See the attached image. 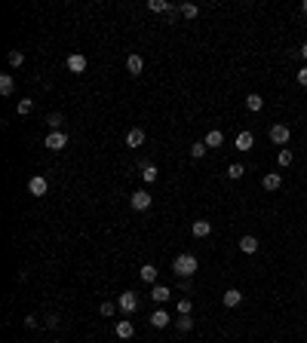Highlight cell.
<instances>
[{
  "label": "cell",
  "instance_id": "1",
  "mask_svg": "<svg viewBox=\"0 0 307 343\" xmlns=\"http://www.w3.org/2000/svg\"><path fill=\"white\" fill-rule=\"evenodd\" d=\"M197 267H200V260L194 257V255H178L175 260H172V270L178 273L181 279H190L197 273Z\"/></svg>",
  "mask_w": 307,
  "mask_h": 343
},
{
  "label": "cell",
  "instance_id": "2",
  "mask_svg": "<svg viewBox=\"0 0 307 343\" xmlns=\"http://www.w3.org/2000/svg\"><path fill=\"white\" fill-rule=\"evenodd\" d=\"M117 310L120 313H135V310H139V294H135V291H123L120 297H117Z\"/></svg>",
  "mask_w": 307,
  "mask_h": 343
},
{
  "label": "cell",
  "instance_id": "3",
  "mask_svg": "<svg viewBox=\"0 0 307 343\" xmlns=\"http://www.w3.org/2000/svg\"><path fill=\"white\" fill-rule=\"evenodd\" d=\"M289 138H292V132H289V126H286V123H274V126H270V141H274V144L286 147V144H289Z\"/></svg>",
  "mask_w": 307,
  "mask_h": 343
},
{
  "label": "cell",
  "instance_id": "4",
  "mask_svg": "<svg viewBox=\"0 0 307 343\" xmlns=\"http://www.w3.org/2000/svg\"><path fill=\"white\" fill-rule=\"evenodd\" d=\"M43 147H47V150H65V147H68V135L65 132H49L47 141H43Z\"/></svg>",
  "mask_w": 307,
  "mask_h": 343
},
{
  "label": "cell",
  "instance_id": "5",
  "mask_svg": "<svg viewBox=\"0 0 307 343\" xmlns=\"http://www.w3.org/2000/svg\"><path fill=\"white\" fill-rule=\"evenodd\" d=\"M47 190H49V181L43 175H34L28 181V193H31V196H47Z\"/></svg>",
  "mask_w": 307,
  "mask_h": 343
},
{
  "label": "cell",
  "instance_id": "6",
  "mask_svg": "<svg viewBox=\"0 0 307 343\" xmlns=\"http://www.w3.org/2000/svg\"><path fill=\"white\" fill-rule=\"evenodd\" d=\"M129 205L135 212H144V209H151V193L147 190H135L132 196H129Z\"/></svg>",
  "mask_w": 307,
  "mask_h": 343
},
{
  "label": "cell",
  "instance_id": "7",
  "mask_svg": "<svg viewBox=\"0 0 307 343\" xmlns=\"http://www.w3.org/2000/svg\"><path fill=\"white\" fill-rule=\"evenodd\" d=\"M65 64H68V71H71V74H83L86 71V55L83 52H71Z\"/></svg>",
  "mask_w": 307,
  "mask_h": 343
},
{
  "label": "cell",
  "instance_id": "8",
  "mask_svg": "<svg viewBox=\"0 0 307 343\" xmlns=\"http://www.w3.org/2000/svg\"><path fill=\"white\" fill-rule=\"evenodd\" d=\"M234 144H236V150H240V153H246V150H252V147H255V135L252 132H240Z\"/></svg>",
  "mask_w": 307,
  "mask_h": 343
},
{
  "label": "cell",
  "instance_id": "9",
  "mask_svg": "<svg viewBox=\"0 0 307 343\" xmlns=\"http://www.w3.org/2000/svg\"><path fill=\"white\" fill-rule=\"evenodd\" d=\"M280 184H283L280 172H267V175L261 178V187H264V190H280Z\"/></svg>",
  "mask_w": 307,
  "mask_h": 343
},
{
  "label": "cell",
  "instance_id": "10",
  "mask_svg": "<svg viewBox=\"0 0 307 343\" xmlns=\"http://www.w3.org/2000/svg\"><path fill=\"white\" fill-rule=\"evenodd\" d=\"M221 300H224V306H231V310H234V306L243 303V294H240V288H227V291L221 294Z\"/></svg>",
  "mask_w": 307,
  "mask_h": 343
},
{
  "label": "cell",
  "instance_id": "11",
  "mask_svg": "<svg viewBox=\"0 0 307 343\" xmlns=\"http://www.w3.org/2000/svg\"><path fill=\"white\" fill-rule=\"evenodd\" d=\"M142 67H144V59H142L139 52H132L129 59H126V71H129L132 77H139V74H142Z\"/></svg>",
  "mask_w": 307,
  "mask_h": 343
},
{
  "label": "cell",
  "instance_id": "12",
  "mask_svg": "<svg viewBox=\"0 0 307 343\" xmlns=\"http://www.w3.org/2000/svg\"><path fill=\"white\" fill-rule=\"evenodd\" d=\"M114 331H117V337H120V340H129V337L135 334V325L129 322V319H120V322H117V328H114Z\"/></svg>",
  "mask_w": 307,
  "mask_h": 343
},
{
  "label": "cell",
  "instance_id": "13",
  "mask_svg": "<svg viewBox=\"0 0 307 343\" xmlns=\"http://www.w3.org/2000/svg\"><path fill=\"white\" fill-rule=\"evenodd\" d=\"M16 92V80H13V74H0V95H13Z\"/></svg>",
  "mask_w": 307,
  "mask_h": 343
},
{
  "label": "cell",
  "instance_id": "14",
  "mask_svg": "<svg viewBox=\"0 0 307 343\" xmlns=\"http://www.w3.org/2000/svg\"><path fill=\"white\" fill-rule=\"evenodd\" d=\"M190 233H194L197 239H206L212 233V224L209 221H194V224H190Z\"/></svg>",
  "mask_w": 307,
  "mask_h": 343
},
{
  "label": "cell",
  "instance_id": "15",
  "mask_svg": "<svg viewBox=\"0 0 307 343\" xmlns=\"http://www.w3.org/2000/svg\"><path fill=\"white\" fill-rule=\"evenodd\" d=\"M144 144V129H129V135H126V147H142Z\"/></svg>",
  "mask_w": 307,
  "mask_h": 343
},
{
  "label": "cell",
  "instance_id": "16",
  "mask_svg": "<svg viewBox=\"0 0 307 343\" xmlns=\"http://www.w3.org/2000/svg\"><path fill=\"white\" fill-rule=\"evenodd\" d=\"M147 6H151L154 13H166V16H175V13H178V9H175L172 3H166V0H151Z\"/></svg>",
  "mask_w": 307,
  "mask_h": 343
},
{
  "label": "cell",
  "instance_id": "17",
  "mask_svg": "<svg viewBox=\"0 0 307 343\" xmlns=\"http://www.w3.org/2000/svg\"><path fill=\"white\" fill-rule=\"evenodd\" d=\"M240 251H243V255H255V251H258V239L255 236H240Z\"/></svg>",
  "mask_w": 307,
  "mask_h": 343
},
{
  "label": "cell",
  "instance_id": "18",
  "mask_svg": "<svg viewBox=\"0 0 307 343\" xmlns=\"http://www.w3.org/2000/svg\"><path fill=\"white\" fill-rule=\"evenodd\" d=\"M142 178L147 181V184H154V181L160 178V172H157V166H154V163H142Z\"/></svg>",
  "mask_w": 307,
  "mask_h": 343
},
{
  "label": "cell",
  "instance_id": "19",
  "mask_svg": "<svg viewBox=\"0 0 307 343\" xmlns=\"http://www.w3.org/2000/svg\"><path fill=\"white\" fill-rule=\"evenodd\" d=\"M151 297H154L157 303H166L169 297H172V291H169L166 285H154V288H151Z\"/></svg>",
  "mask_w": 307,
  "mask_h": 343
},
{
  "label": "cell",
  "instance_id": "20",
  "mask_svg": "<svg viewBox=\"0 0 307 343\" xmlns=\"http://www.w3.org/2000/svg\"><path fill=\"white\" fill-rule=\"evenodd\" d=\"M169 322H172V319H169V313H166V310H157V313H151V325H154V328H166Z\"/></svg>",
  "mask_w": 307,
  "mask_h": 343
},
{
  "label": "cell",
  "instance_id": "21",
  "mask_svg": "<svg viewBox=\"0 0 307 343\" xmlns=\"http://www.w3.org/2000/svg\"><path fill=\"white\" fill-rule=\"evenodd\" d=\"M178 13L185 16L188 21H194V19L200 16V6H197V3H181V6H178Z\"/></svg>",
  "mask_w": 307,
  "mask_h": 343
},
{
  "label": "cell",
  "instance_id": "22",
  "mask_svg": "<svg viewBox=\"0 0 307 343\" xmlns=\"http://www.w3.org/2000/svg\"><path fill=\"white\" fill-rule=\"evenodd\" d=\"M246 107L252 110V113H258L261 107H264V98H261L258 92H252V95H246Z\"/></svg>",
  "mask_w": 307,
  "mask_h": 343
},
{
  "label": "cell",
  "instance_id": "23",
  "mask_svg": "<svg viewBox=\"0 0 307 343\" xmlns=\"http://www.w3.org/2000/svg\"><path fill=\"white\" fill-rule=\"evenodd\" d=\"M203 141H206V147H221L224 144V135L218 129H212V132H206V138H203Z\"/></svg>",
  "mask_w": 307,
  "mask_h": 343
},
{
  "label": "cell",
  "instance_id": "24",
  "mask_svg": "<svg viewBox=\"0 0 307 343\" xmlns=\"http://www.w3.org/2000/svg\"><path fill=\"white\" fill-rule=\"evenodd\" d=\"M246 175V166L243 163H234V166H227V178H231V181H240Z\"/></svg>",
  "mask_w": 307,
  "mask_h": 343
},
{
  "label": "cell",
  "instance_id": "25",
  "mask_svg": "<svg viewBox=\"0 0 307 343\" xmlns=\"http://www.w3.org/2000/svg\"><path fill=\"white\" fill-rule=\"evenodd\" d=\"M175 328L181 331V334H188V331L194 328V319H190V316H178V319H175Z\"/></svg>",
  "mask_w": 307,
  "mask_h": 343
},
{
  "label": "cell",
  "instance_id": "26",
  "mask_svg": "<svg viewBox=\"0 0 307 343\" xmlns=\"http://www.w3.org/2000/svg\"><path fill=\"white\" fill-rule=\"evenodd\" d=\"M142 279L151 282V285H157V267H154V264H144V267H142Z\"/></svg>",
  "mask_w": 307,
  "mask_h": 343
},
{
  "label": "cell",
  "instance_id": "27",
  "mask_svg": "<svg viewBox=\"0 0 307 343\" xmlns=\"http://www.w3.org/2000/svg\"><path fill=\"white\" fill-rule=\"evenodd\" d=\"M206 150H209V147H206V141L190 144V156H194V159H203V156H206Z\"/></svg>",
  "mask_w": 307,
  "mask_h": 343
},
{
  "label": "cell",
  "instance_id": "28",
  "mask_svg": "<svg viewBox=\"0 0 307 343\" xmlns=\"http://www.w3.org/2000/svg\"><path fill=\"white\" fill-rule=\"evenodd\" d=\"M62 123H65V117H62L59 110H55V113H49V117H47V126H49L52 132H59V126H62Z\"/></svg>",
  "mask_w": 307,
  "mask_h": 343
},
{
  "label": "cell",
  "instance_id": "29",
  "mask_svg": "<svg viewBox=\"0 0 307 343\" xmlns=\"http://www.w3.org/2000/svg\"><path fill=\"white\" fill-rule=\"evenodd\" d=\"M31 110H34V101L31 98H19V117H28Z\"/></svg>",
  "mask_w": 307,
  "mask_h": 343
},
{
  "label": "cell",
  "instance_id": "30",
  "mask_svg": "<svg viewBox=\"0 0 307 343\" xmlns=\"http://www.w3.org/2000/svg\"><path fill=\"white\" fill-rule=\"evenodd\" d=\"M9 64H13V67H22V64H25V52H22V49H13V52H9Z\"/></svg>",
  "mask_w": 307,
  "mask_h": 343
},
{
  "label": "cell",
  "instance_id": "31",
  "mask_svg": "<svg viewBox=\"0 0 307 343\" xmlns=\"http://www.w3.org/2000/svg\"><path fill=\"white\" fill-rule=\"evenodd\" d=\"M292 159H295V156H292V150H289V147H283L280 156H277V163H280V166H292Z\"/></svg>",
  "mask_w": 307,
  "mask_h": 343
},
{
  "label": "cell",
  "instance_id": "32",
  "mask_svg": "<svg viewBox=\"0 0 307 343\" xmlns=\"http://www.w3.org/2000/svg\"><path fill=\"white\" fill-rule=\"evenodd\" d=\"M178 313L181 316H190V297H181V300H178Z\"/></svg>",
  "mask_w": 307,
  "mask_h": 343
},
{
  "label": "cell",
  "instance_id": "33",
  "mask_svg": "<svg viewBox=\"0 0 307 343\" xmlns=\"http://www.w3.org/2000/svg\"><path fill=\"white\" fill-rule=\"evenodd\" d=\"M98 313H101V316H114V313H117V306H114V303H108V300H105V303H101V306H98Z\"/></svg>",
  "mask_w": 307,
  "mask_h": 343
},
{
  "label": "cell",
  "instance_id": "34",
  "mask_svg": "<svg viewBox=\"0 0 307 343\" xmlns=\"http://www.w3.org/2000/svg\"><path fill=\"white\" fill-rule=\"evenodd\" d=\"M295 80H298V86H307V64L301 67L298 74H295Z\"/></svg>",
  "mask_w": 307,
  "mask_h": 343
},
{
  "label": "cell",
  "instance_id": "35",
  "mask_svg": "<svg viewBox=\"0 0 307 343\" xmlns=\"http://www.w3.org/2000/svg\"><path fill=\"white\" fill-rule=\"evenodd\" d=\"M47 325H49V328H55V325H59V316H55V313H52V316H47Z\"/></svg>",
  "mask_w": 307,
  "mask_h": 343
},
{
  "label": "cell",
  "instance_id": "36",
  "mask_svg": "<svg viewBox=\"0 0 307 343\" xmlns=\"http://www.w3.org/2000/svg\"><path fill=\"white\" fill-rule=\"evenodd\" d=\"M298 55H301V59L307 62V43H301V49H298Z\"/></svg>",
  "mask_w": 307,
  "mask_h": 343
},
{
  "label": "cell",
  "instance_id": "37",
  "mask_svg": "<svg viewBox=\"0 0 307 343\" xmlns=\"http://www.w3.org/2000/svg\"><path fill=\"white\" fill-rule=\"evenodd\" d=\"M301 13H304V16H307V0H304V3H301Z\"/></svg>",
  "mask_w": 307,
  "mask_h": 343
},
{
  "label": "cell",
  "instance_id": "38",
  "mask_svg": "<svg viewBox=\"0 0 307 343\" xmlns=\"http://www.w3.org/2000/svg\"><path fill=\"white\" fill-rule=\"evenodd\" d=\"M274 343H280V340H274Z\"/></svg>",
  "mask_w": 307,
  "mask_h": 343
}]
</instances>
